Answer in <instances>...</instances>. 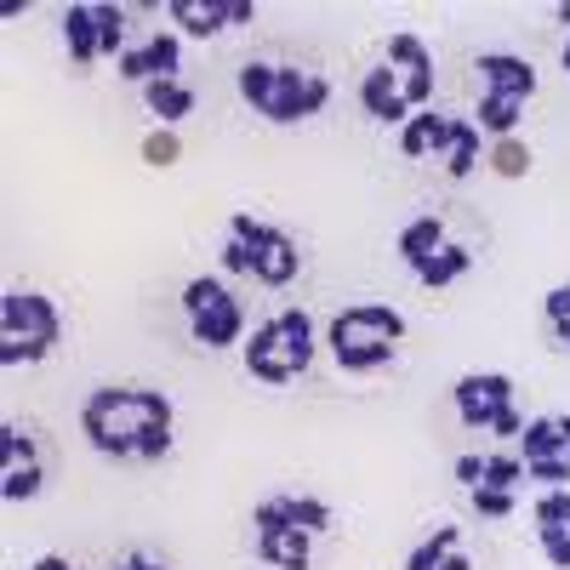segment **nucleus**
Masks as SVG:
<instances>
[{
  "label": "nucleus",
  "instance_id": "f257e3e1",
  "mask_svg": "<svg viewBox=\"0 0 570 570\" xmlns=\"http://www.w3.org/2000/svg\"><path fill=\"white\" fill-rule=\"evenodd\" d=\"M80 434L86 445L109 462H166L177 445V405L166 389L149 383H104L80 405Z\"/></svg>",
  "mask_w": 570,
  "mask_h": 570
},
{
  "label": "nucleus",
  "instance_id": "f03ea898",
  "mask_svg": "<svg viewBox=\"0 0 570 570\" xmlns=\"http://www.w3.org/2000/svg\"><path fill=\"white\" fill-rule=\"evenodd\" d=\"M428 104H434V46L422 35L400 29L376 46L371 69L360 75V109L376 120V126H405L416 120Z\"/></svg>",
  "mask_w": 570,
  "mask_h": 570
},
{
  "label": "nucleus",
  "instance_id": "7ed1b4c3",
  "mask_svg": "<svg viewBox=\"0 0 570 570\" xmlns=\"http://www.w3.org/2000/svg\"><path fill=\"white\" fill-rule=\"evenodd\" d=\"M485 234L462 228L456 212H416L411 223H400L394 234V257L405 263V274L422 285V292H451V285H462L473 268H480V252Z\"/></svg>",
  "mask_w": 570,
  "mask_h": 570
},
{
  "label": "nucleus",
  "instance_id": "20e7f679",
  "mask_svg": "<svg viewBox=\"0 0 570 570\" xmlns=\"http://www.w3.org/2000/svg\"><path fill=\"white\" fill-rule=\"evenodd\" d=\"M337 513L314 491H274L252 508V548L268 570H314L320 542L331 537Z\"/></svg>",
  "mask_w": 570,
  "mask_h": 570
},
{
  "label": "nucleus",
  "instance_id": "39448f33",
  "mask_svg": "<svg viewBox=\"0 0 570 570\" xmlns=\"http://www.w3.org/2000/svg\"><path fill=\"white\" fill-rule=\"evenodd\" d=\"M234 86L252 104V115H263L268 126H303L331 104V80L325 69H314L308 58H285V52H257L234 69Z\"/></svg>",
  "mask_w": 570,
  "mask_h": 570
},
{
  "label": "nucleus",
  "instance_id": "423d86ee",
  "mask_svg": "<svg viewBox=\"0 0 570 570\" xmlns=\"http://www.w3.org/2000/svg\"><path fill=\"white\" fill-rule=\"evenodd\" d=\"M325 348H331V365L343 376H371L400 360L405 348V314L394 303H348L331 314L325 325Z\"/></svg>",
  "mask_w": 570,
  "mask_h": 570
},
{
  "label": "nucleus",
  "instance_id": "0eeeda50",
  "mask_svg": "<svg viewBox=\"0 0 570 570\" xmlns=\"http://www.w3.org/2000/svg\"><path fill=\"white\" fill-rule=\"evenodd\" d=\"M303 246L297 234H285L279 223L268 217H252V212H234L228 228H223V268L240 274L252 285H268V292H285L297 274H303Z\"/></svg>",
  "mask_w": 570,
  "mask_h": 570
},
{
  "label": "nucleus",
  "instance_id": "6e6552de",
  "mask_svg": "<svg viewBox=\"0 0 570 570\" xmlns=\"http://www.w3.org/2000/svg\"><path fill=\"white\" fill-rule=\"evenodd\" d=\"M314 354H320V331H314L308 308H274L268 320H257L246 331V343H240L246 376H257V383H268V389H285V383H297V376H308Z\"/></svg>",
  "mask_w": 570,
  "mask_h": 570
},
{
  "label": "nucleus",
  "instance_id": "1a4fd4ad",
  "mask_svg": "<svg viewBox=\"0 0 570 570\" xmlns=\"http://www.w3.org/2000/svg\"><path fill=\"white\" fill-rule=\"evenodd\" d=\"M485 149H491L485 131L473 126V115H456V109H434V104H428L416 120L400 126V155L422 160V166H440L451 183L480 177Z\"/></svg>",
  "mask_w": 570,
  "mask_h": 570
},
{
  "label": "nucleus",
  "instance_id": "9d476101",
  "mask_svg": "<svg viewBox=\"0 0 570 570\" xmlns=\"http://www.w3.org/2000/svg\"><path fill=\"white\" fill-rule=\"evenodd\" d=\"M537 98V63L519 52H480L473 58V126H480L491 142L519 137V120H525Z\"/></svg>",
  "mask_w": 570,
  "mask_h": 570
},
{
  "label": "nucleus",
  "instance_id": "9b49d317",
  "mask_svg": "<svg viewBox=\"0 0 570 570\" xmlns=\"http://www.w3.org/2000/svg\"><path fill=\"white\" fill-rule=\"evenodd\" d=\"M58 343H63V308L46 292H35V285H12L0 297V365L29 371L40 360H52Z\"/></svg>",
  "mask_w": 570,
  "mask_h": 570
},
{
  "label": "nucleus",
  "instance_id": "f8f14e48",
  "mask_svg": "<svg viewBox=\"0 0 570 570\" xmlns=\"http://www.w3.org/2000/svg\"><path fill=\"white\" fill-rule=\"evenodd\" d=\"M451 405H456V422L468 434H485L497 445L525 434V416H519V389L508 371H462L456 389H451Z\"/></svg>",
  "mask_w": 570,
  "mask_h": 570
},
{
  "label": "nucleus",
  "instance_id": "ddd939ff",
  "mask_svg": "<svg viewBox=\"0 0 570 570\" xmlns=\"http://www.w3.org/2000/svg\"><path fill=\"white\" fill-rule=\"evenodd\" d=\"M183 325L206 354H223L234 343H246V303L228 279L217 274H195L183 285Z\"/></svg>",
  "mask_w": 570,
  "mask_h": 570
},
{
  "label": "nucleus",
  "instance_id": "4468645a",
  "mask_svg": "<svg viewBox=\"0 0 570 570\" xmlns=\"http://www.w3.org/2000/svg\"><path fill=\"white\" fill-rule=\"evenodd\" d=\"M456 485L480 519H513L519 485H525V462H519V451H497V445L491 451H462L456 456Z\"/></svg>",
  "mask_w": 570,
  "mask_h": 570
},
{
  "label": "nucleus",
  "instance_id": "2eb2a0df",
  "mask_svg": "<svg viewBox=\"0 0 570 570\" xmlns=\"http://www.w3.org/2000/svg\"><path fill=\"white\" fill-rule=\"evenodd\" d=\"M63 52L75 69H98L104 58H126L131 52V12L126 7H63L58 18Z\"/></svg>",
  "mask_w": 570,
  "mask_h": 570
},
{
  "label": "nucleus",
  "instance_id": "dca6fc26",
  "mask_svg": "<svg viewBox=\"0 0 570 570\" xmlns=\"http://www.w3.org/2000/svg\"><path fill=\"white\" fill-rule=\"evenodd\" d=\"M513 445H519V462H525V480H537L542 491H570V416L564 411L531 416Z\"/></svg>",
  "mask_w": 570,
  "mask_h": 570
},
{
  "label": "nucleus",
  "instance_id": "f3484780",
  "mask_svg": "<svg viewBox=\"0 0 570 570\" xmlns=\"http://www.w3.org/2000/svg\"><path fill=\"white\" fill-rule=\"evenodd\" d=\"M46 491V451L29 428L0 422V497L7 502H35Z\"/></svg>",
  "mask_w": 570,
  "mask_h": 570
},
{
  "label": "nucleus",
  "instance_id": "a211bd4d",
  "mask_svg": "<svg viewBox=\"0 0 570 570\" xmlns=\"http://www.w3.org/2000/svg\"><path fill=\"white\" fill-rule=\"evenodd\" d=\"M115 75L126 86H155V80H183V35L177 29H155V35H142L131 52L115 63Z\"/></svg>",
  "mask_w": 570,
  "mask_h": 570
},
{
  "label": "nucleus",
  "instance_id": "6ab92c4d",
  "mask_svg": "<svg viewBox=\"0 0 570 570\" xmlns=\"http://www.w3.org/2000/svg\"><path fill=\"white\" fill-rule=\"evenodd\" d=\"M166 18L177 23V35L188 40H217L228 29L257 23V0H171Z\"/></svg>",
  "mask_w": 570,
  "mask_h": 570
},
{
  "label": "nucleus",
  "instance_id": "aec40b11",
  "mask_svg": "<svg viewBox=\"0 0 570 570\" xmlns=\"http://www.w3.org/2000/svg\"><path fill=\"white\" fill-rule=\"evenodd\" d=\"M531 525H537V548L553 570H570V491H542L531 508Z\"/></svg>",
  "mask_w": 570,
  "mask_h": 570
},
{
  "label": "nucleus",
  "instance_id": "412c9836",
  "mask_svg": "<svg viewBox=\"0 0 570 570\" xmlns=\"http://www.w3.org/2000/svg\"><path fill=\"white\" fill-rule=\"evenodd\" d=\"M400 570H473V553H468V537L462 525H434L411 553Z\"/></svg>",
  "mask_w": 570,
  "mask_h": 570
},
{
  "label": "nucleus",
  "instance_id": "4be33fe9",
  "mask_svg": "<svg viewBox=\"0 0 570 570\" xmlns=\"http://www.w3.org/2000/svg\"><path fill=\"white\" fill-rule=\"evenodd\" d=\"M142 109L160 126H177L183 115H195V86L188 80H155V86H142Z\"/></svg>",
  "mask_w": 570,
  "mask_h": 570
},
{
  "label": "nucleus",
  "instance_id": "5701e85b",
  "mask_svg": "<svg viewBox=\"0 0 570 570\" xmlns=\"http://www.w3.org/2000/svg\"><path fill=\"white\" fill-rule=\"evenodd\" d=\"M542 331H548V343L559 354H570V279L542 297Z\"/></svg>",
  "mask_w": 570,
  "mask_h": 570
},
{
  "label": "nucleus",
  "instance_id": "b1692460",
  "mask_svg": "<svg viewBox=\"0 0 570 570\" xmlns=\"http://www.w3.org/2000/svg\"><path fill=\"white\" fill-rule=\"evenodd\" d=\"M485 166H491L497 177H525V171H531V142H519V137L491 142V149H485Z\"/></svg>",
  "mask_w": 570,
  "mask_h": 570
},
{
  "label": "nucleus",
  "instance_id": "393cba45",
  "mask_svg": "<svg viewBox=\"0 0 570 570\" xmlns=\"http://www.w3.org/2000/svg\"><path fill=\"white\" fill-rule=\"evenodd\" d=\"M177 131L171 126H160V131H149V137H142V160H149V166H177Z\"/></svg>",
  "mask_w": 570,
  "mask_h": 570
},
{
  "label": "nucleus",
  "instance_id": "a878e982",
  "mask_svg": "<svg viewBox=\"0 0 570 570\" xmlns=\"http://www.w3.org/2000/svg\"><path fill=\"white\" fill-rule=\"evenodd\" d=\"M109 570H171V559H160V553H142V548H131V553H120Z\"/></svg>",
  "mask_w": 570,
  "mask_h": 570
},
{
  "label": "nucleus",
  "instance_id": "bb28decb",
  "mask_svg": "<svg viewBox=\"0 0 570 570\" xmlns=\"http://www.w3.org/2000/svg\"><path fill=\"white\" fill-rule=\"evenodd\" d=\"M553 18L564 23V46H559V69L570 75V0H559V7H553Z\"/></svg>",
  "mask_w": 570,
  "mask_h": 570
},
{
  "label": "nucleus",
  "instance_id": "cd10ccee",
  "mask_svg": "<svg viewBox=\"0 0 570 570\" xmlns=\"http://www.w3.org/2000/svg\"><path fill=\"white\" fill-rule=\"evenodd\" d=\"M29 570H75V564H69V559H63V553H40V559H35V564H29Z\"/></svg>",
  "mask_w": 570,
  "mask_h": 570
}]
</instances>
